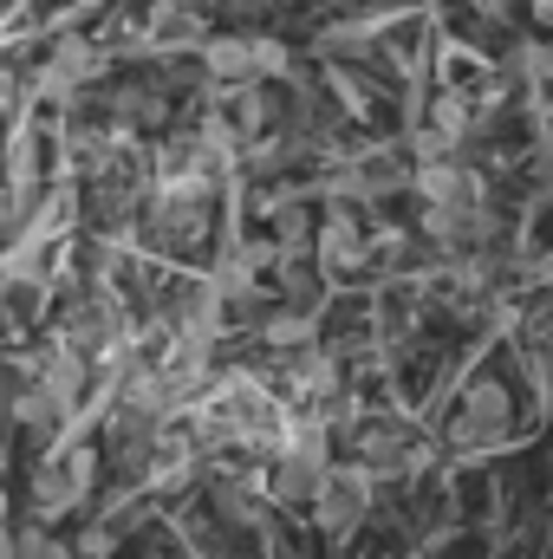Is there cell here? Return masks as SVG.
<instances>
[{
	"label": "cell",
	"mask_w": 553,
	"mask_h": 559,
	"mask_svg": "<svg viewBox=\"0 0 553 559\" xmlns=\"http://www.w3.org/2000/svg\"><path fill=\"white\" fill-rule=\"evenodd\" d=\"M365 514H372V475H365L358 462H352V468H332L326 488L313 495V521H319V534H326V540H345V534L365 527Z\"/></svg>",
	"instance_id": "obj_1"
},
{
	"label": "cell",
	"mask_w": 553,
	"mask_h": 559,
	"mask_svg": "<svg viewBox=\"0 0 553 559\" xmlns=\"http://www.w3.org/2000/svg\"><path fill=\"white\" fill-rule=\"evenodd\" d=\"M85 495H92V455H85V449H66V455H52L46 468H33V521H59V514H72Z\"/></svg>",
	"instance_id": "obj_2"
},
{
	"label": "cell",
	"mask_w": 553,
	"mask_h": 559,
	"mask_svg": "<svg viewBox=\"0 0 553 559\" xmlns=\"http://www.w3.org/2000/svg\"><path fill=\"white\" fill-rule=\"evenodd\" d=\"M502 436H508V391H502L495 378H475V384L462 391V404H456L449 442H456V449H489V442H502Z\"/></svg>",
	"instance_id": "obj_3"
},
{
	"label": "cell",
	"mask_w": 553,
	"mask_h": 559,
	"mask_svg": "<svg viewBox=\"0 0 553 559\" xmlns=\"http://www.w3.org/2000/svg\"><path fill=\"white\" fill-rule=\"evenodd\" d=\"M416 195H423V209H482L489 195H482V176L469 169V163H416Z\"/></svg>",
	"instance_id": "obj_4"
},
{
	"label": "cell",
	"mask_w": 553,
	"mask_h": 559,
	"mask_svg": "<svg viewBox=\"0 0 553 559\" xmlns=\"http://www.w3.org/2000/svg\"><path fill=\"white\" fill-rule=\"evenodd\" d=\"M156 449H163V423L138 417V411H118V417H111V462H118L125 475H143V468L156 462Z\"/></svg>",
	"instance_id": "obj_5"
},
{
	"label": "cell",
	"mask_w": 553,
	"mask_h": 559,
	"mask_svg": "<svg viewBox=\"0 0 553 559\" xmlns=\"http://www.w3.org/2000/svg\"><path fill=\"white\" fill-rule=\"evenodd\" d=\"M411 182V169L391 156V150H372V156H358L345 176H339V189L352 195V202H378V195H391V189H404Z\"/></svg>",
	"instance_id": "obj_6"
},
{
	"label": "cell",
	"mask_w": 553,
	"mask_h": 559,
	"mask_svg": "<svg viewBox=\"0 0 553 559\" xmlns=\"http://www.w3.org/2000/svg\"><path fill=\"white\" fill-rule=\"evenodd\" d=\"M202 228H209V209L202 202H176V195H156L150 202V241L156 248H189Z\"/></svg>",
	"instance_id": "obj_7"
},
{
	"label": "cell",
	"mask_w": 553,
	"mask_h": 559,
	"mask_svg": "<svg viewBox=\"0 0 553 559\" xmlns=\"http://www.w3.org/2000/svg\"><path fill=\"white\" fill-rule=\"evenodd\" d=\"M202 72L215 85H255V39H242V33L202 39Z\"/></svg>",
	"instance_id": "obj_8"
},
{
	"label": "cell",
	"mask_w": 553,
	"mask_h": 559,
	"mask_svg": "<svg viewBox=\"0 0 553 559\" xmlns=\"http://www.w3.org/2000/svg\"><path fill=\"white\" fill-rule=\"evenodd\" d=\"M319 261L332 267V274H352V267H365V228L339 209V215H326V228H319Z\"/></svg>",
	"instance_id": "obj_9"
},
{
	"label": "cell",
	"mask_w": 553,
	"mask_h": 559,
	"mask_svg": "<svg viewBox=\"0 0 553 559\" xmlns=\"http://www.w3.org/2000/svg\"><path fill=\"white\" fill-rule=\"evenodd\" d=\"M286 391L293 397H306V404H319V397H332L339 391V358H326V352H293L286 358Z\"/></svg>",
	"instance_id": "obj_10"
},
{
	"label": "cell",
	"mask_w": 553,
	"mask_h": 559,
	"mask_svg": "<svg viewBox=\"0 0 553 559\" xmlns=\"http://www.w3.org/2000/svg\"><path fill=\"white\" fill-rule=\"evenodd\" d=\"M261 338H268L274 352H306V345H313V312H306V306L268 312V319H261Z\"/></svg>",
	"instance_id": "obj_11"
},
{
	"label": "cell",
	"mask_w": 553,
	"mask_h": 559,
	"mask_svg": "<svg viewBox=\"0 0 553 559\" xmlns=\"http://www.w3.org/2000/svg\"><path fill=\"white\" fill-rule=\"evenodd\" d=\"M502 72L521 79V85H553V52L548 46H534V39H515L508 59H502Z\"/></svg>",
	"instance_id": "obj_12"
},
{
	"label": "cell",
	"mask_w": 553,
	"mask_h": 559,
	"mask_svg": "<svg viewBox=\"0 0 553 559\" xmlns=\"http://www.w3.org/2000/svg\"><path fill=\"white\" fill-rule=\"evenodd\" d=\"M92 72H98V52L72 39V46H59V59L46 66V92H66V85H79V79H92Z\"/></svg>",
	"instance_id": "obj_13"
},
{
	"label": "cell",
	"mask_w": 553,
	"mask_h": 559,
	"mask_svg": "<svg viewBox=\"0 0 553 559\" xmlns=\"http://www.w3.org/2000/svg\"><path fill=\"white\" fill-rule=\"evenodd\" d=\"M268 124H274V98L261 85H235V131L242 138H261Z\"/></svg>",
	"instance_id": "obj_14"
},
{
	"label": "cell",
	"mask_w": 553,
	"mask_h": 559,
	"mask_svg": "<svg viewBox=\"0 0 553 559\" xmlns=\"http://www.w3.org/2000/svg\"><path fill=\"white\" fill-rule=\"evenodd\" d=\"M118 118H125V124H163L169 105H163L156 85H131V92H118Z\"/></svg>",
	"instance_id": "obj_15"
},
{
	"label": "cell",
	"mask_w": 553,
	"mask_h": 559,
	"mask_svg": "<svg viewBox=\"0 0 553 559\" xmlns=\"http://www.w3.org/2000/svg\"><path fill=\"white\" fill-rule=\"evenodd\" d=\"M13 547H20V559H72L66 540H52V534H46V527H33V521L20 527V540H13Z\"/></svg>",
	"instance_id": "obj_16"
},
{
	"label": "cell",
	"mask_w": 553,
	"mask_h": 559,
	"mask_svg": "<svg viewBox=\"0 0 553 559\" xmlns=\"http://www.w3.org/2000/svg\"><path fill=\"white\" fill-rule=\"evenodd\" d=\"M286 66H293V52L280 39H255V85L261 79H286Z\"/></svg>",
	"instance_id": "obj_17"
},
{
	"label": "cell",
	"mask_w": 553,
	"mask_h": 559,
	"mask_svg": "<svg viewBox=\"0 0 553 559\" xmlns=\"http://www.w3.org/2000/svg\"><path fill=\"white\" fill-rule=\"evenodd\" d=\"M319 52H332V59H339V52H365V33H358V26H326V33H319Z\"/></svg>",
	"instance_id": "obj_18"
},
{
	"label": "cell",
	"mask_w": 553,
	"mask_h": 559,
	"mask_svg": "<svg viewBox=\"0 0 553 559\" xmlns=\"http://www.w3.org/2000/svg\"><path fill=\"white\" fill-rule=\"evenodd\" d=\"M215 501H222V514H228V521H242V527H255V521H261V508H255L242 488H222Z\"/></svg>",
	"instance_id": "obj_19"
},
{
	"label": "cell",
	"mask_w": 553,
	"mask_h": 559,
	"mask_svg": "<svg viewBox=\"0 0 553 559\" xmlns=\"http://www.w3.org/2000/svg\"><path fill=\"white\" fill-rule=\"evenodd\" d=\"M222 7H228V13H242V20H261L274 0H222Z\"/></svg>",
	"instance_id": "obj_20"
},
{
	"label": "cell",
	"mask_w": 553,
	"mask_h": 559,
	"mask_svg": "<svg viewBox=\"0 0 553 559\" xmlns=\"http://www.w3.org/2000/svg\"><path fill=\"white\" fill-rule=\"evenodd\" d=\"M475 13H482V20H508V13H515V0H475Z\"/></svg>",
	"instance_id": "obj_21"
},
{
	"label": "cell",
	"mask_w": 553,
	"mask_h": 559,
	"mask_svg": "<svg viewBox=\"0 0 553 559\" xmlns=\"http://www.w3.org/2000/svg\"><path fill=\"white\" fill-rule=\"evenodd\" d=\"M528 13H534L541 26H553V0H528Z\"/></svg>",
	"instance_id": "obj_22"
},
{
	"label": "cell",
	"mask_w": 553,
	"mask_h": 559,
	"mask_svg": "<svg viewBox=\"0 0 553 559\" xmlns=\"http://www.w3.org/2000/svg\"><path fill=\"white\" fill-rule=\"evenodd\" d=\"M0 534H7V488H0Z\"/></svg>",
	"instance_id": "obj_23"
}]
</instances>
